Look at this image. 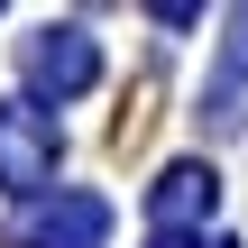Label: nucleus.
<instances>
[{"label": "nucleus", "instance_id": "5", "mask_svg": "<svg viewBox=\"0 0 248 248\" xmlns=\"http://www.w3.org/2000/svg\"><path fill=\"white\" fill-rule=\"evenodd\" d=\"M248 74V18H239V37H230V55H221V83H239Z\"/></svg>", "mask_w": 248, "mask_h": 248}, {"label": "nucleus", "instance_id": "1", "mask_svg": "<svg viewBox=\"0 0 248 248\" xmlns=\"http://www.w3.org/2000/svg\"><path fill=\"white\" fill-rule=\"evenodd\" d=\"M55 184V120L37 101H0V193H46Z\"/></svg>", "mask_w": 248, "mask_h": 248}, {"label": "nucleus", "instance_id": "2", "mask_svg": "<svg viewBox=\"0 0 248 248\" xmlns=\"http://www.w3.org/2000/svg\"><path fill=\"white\" fill-rule=\"evenodd\" d=\"M92 74H101V55H92V37H83V28H46V37L28 46V83H46L55 101L92 92Z\"/></svg>", "mask_w": 248, "mask_h": 248}, {"label": "nucleus", "instance_id": "3", "mask_svg": "<svg viewBox=\"0 0 248 248\" xmlns=\"http://www.w3.org/2000/svg\"><path fill=\"white\" fill-rule=\"evenodd\" d=\"M101 239H110V202L101 193H64L55 212L18 221V248H101Z\"/></svg>", "mask_w": 248, "mask_h": 248}, {"label": "nucleus", "instance_id": "6", "mask_svg": "<svg viewBox=\"0 0 248 248\" xmlns=\"http://www.w3.org/2000/svg\"><path fill=\"white\" fill-rule=\"evenodd\" d=\"M156 248H193V239H156ZM212 248H221V239H212Z\"/></svg>", "mask_w": 248, "mask_h": 248}, {"label": "nucleus", "instance_id": "4", "mask_svg": "<svg viewBox=\"0 0 248 248\" xmlns=\"http://www.w3.org/2000/svg\"><path fill=\"white\" fill-rule=\"evenodd\" d=\"M212 202H221L212 166H175V175H156V193H147L156 221H212Z\"/></svg>", "mask_w": 248, "mask_h": 248}]
</instances>
